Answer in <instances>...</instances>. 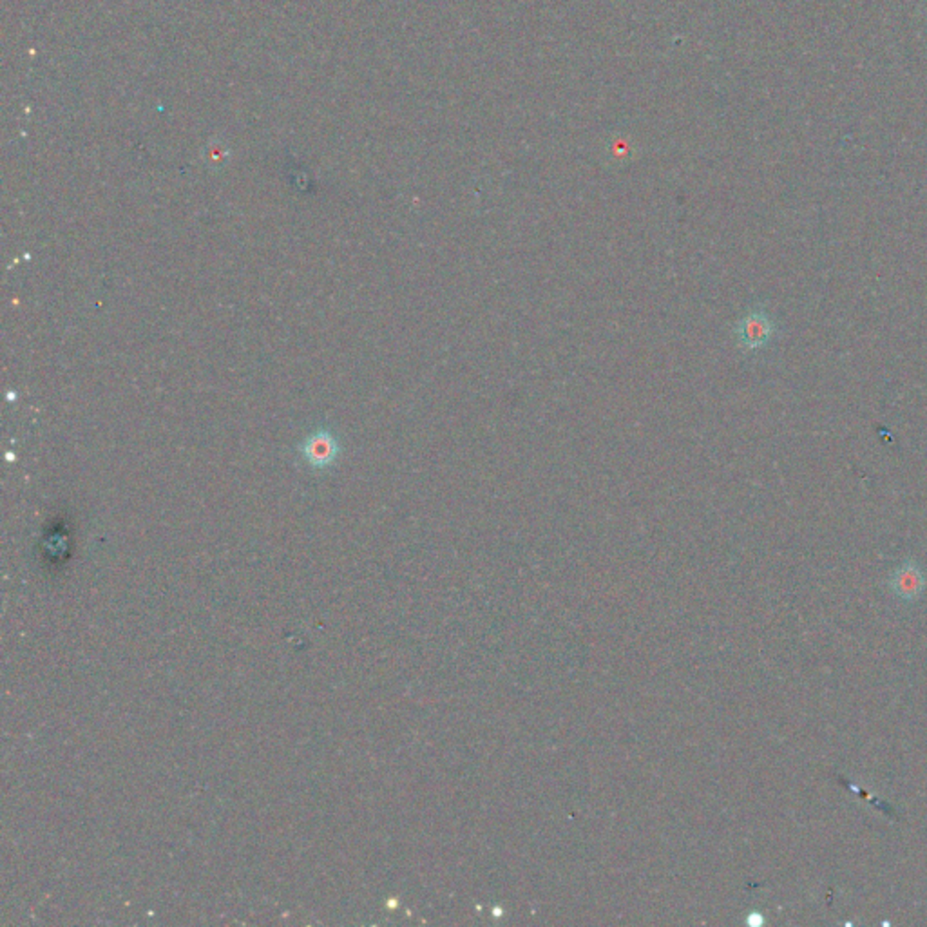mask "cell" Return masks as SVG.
<instances>
[{
  "label": "cell",
  "mask_w": 927,
  "mask_h": 927,
  "mask_svg": "<svg viewBox=\"0 0 927 927\" xmlns=\"http://www.w3.org/2000/svg\"><path fill=\"white\" fill-rule=\"evenodd\" d=\"M736 339L741 350L756 352L765 348L775 336V323L772 316L763 308H754L747 312L736 325Z\"/></svg>",
  "instance_id": "cell-1"
},
{
  "label": "cell",
  "mask_w": 927,
  "mask_h": 927,
  "mask_svg": "<svg viewBox=\"0 0 927 927\" xmlns=\"http://www.w3.org/2000/svg\"><path fill=\"white\" fill-rule=\"evenodd\" d=\"M304 459L314 468H327L337 457V444L327 432H318L301 446Z\"/></svg>",
  "instance_id": "cell-2"
}]
</instances>
